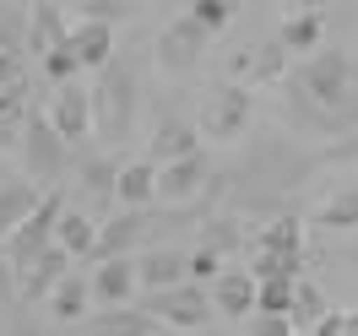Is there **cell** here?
<instances>
[{"label": "cell", "instance_id": "29", "mask_svg": "<svg viewBox=\"0 0 358 336\" xmlns=\"http://www.w3.org/2000/svg\"><path fill=\"white\" fill-rule=\"evenodd\" d=\"M27 109H33V103H27V71L0 76V125H6V119H22Z\"/></svg>", "mask_w": 358, "mask_h": 336}, {"label": "cell", "instance_id": "24", "mask_svg": "<svg viewBox=\"0 0 358 336\" xmlns=\"http://www.w3.org/2000/svg\"><path fill=\"white\" fill-rule=\"evenodd\" d=\"M136 228H141V212H120L109 223H98V244H92V261H120L131 249Z\"/></svg>", "mask_w": 358, "mask_h": 336}, {"label": "cell", "instance_id": "10", "mask_svg": "<svg viewBox=\"0 0 358 336\" xmlns=\"http://www.w3.org/2000/svg\"><path fill=\"white\" fill-rule=\"evenodd\" d=\"M288 71V54H282V44H250V49H239L234 60H228V82L234 87H266V82H277Z\"/></svg>", "mask_w": 358, "mask_h": 336}, {"label": "cell", "instance_id": "21", "mask_svg": "<svg viewBox=\"0 0 358 336\" xmlns=\"http://www.w3.org/2000/svg\"><path fill=\"white\" fill-rule=\"evenodd\" d=\"M44 309L55 314L60 326H76V320H87V314H92V288H87V277H82V271H71L66 282H60V288L44 298Z\"/></svg>", "mask_w": 358, "mask_h": 336}, {"label": "cell", "instance_id": "33", "mask_svg": "<svg viewBox=\"0 0 358 336\" xmlns=\"http://www.w3.org/2000/svg\"><path fill=\"white\" fill-rule=\"evenodd\" d=\"M38 66H44V76L55 82V87H71V82L82 76V71H76V60H71V49H55V54H44Z\"/></svg>", "mask_w": 358, "mask_h": 336}, {"label": "cell", "instance_id": "23", "mask_svg": "<svg viewBox=\"0 0 358 336\" xmlns=\"http://www.w3.org/2000/svg\"><path fill=\"white\" fill-rule=\"evenodd\" d=\"M310 223L315 228H331V233H353V228H358V184L331 190V196L310 212Z\"/></svg>", "mask_w": 358, "mask_h": 336}, {"label": "cell", "instance_id": "16", "mask_svg": "<svg viewBox=\"0 0 358 336\" xmlns=\"http://www.w3.org/2000/svg\"><path fill=\"white\" fill-rule=\"evenodd\" d=\"M320 38H326V17L320 11H310V6H288L282 11V27H277V44H282V54H320Z\"/></svg>", "mask_w": 358, "mask_h": 336}, {"label": "cell", "instance_id": "17", "mask_svg": "<svg viewBox=\"0 0 358 336\" xmlns=\"http://www.w3.org/2000/svg\"><path fill=\"white\" fill-rule=\"evenodd\" d=\"M22 157H27V174H33V180H49V174L60 168V141H55V131H49L44 109H27Z\"/></svg>", "mask_w": 358, "mask_h": 336}, {"label": "cell", "instance_id": "38", "mask_svg": "<svg viewBox=\"0 0 358 336\" xmlns=\"http://www.w3.org/2000/svg\"><path fill=\"white\" fill-rule=\"evenodd\" d=\"M11 71H22V60H17L11 49H0V76H11Z\"/></svg>", "mask_w": 358, "mask_h": 336}, {"label": "cell", "instance_id": "13", "mask_svg": "<svg viewBox=\"0 0 358 336\" xmlns=\"http://www.w3.org/2000/svg\"><path fill=\"white\" fill-rule=\"evenodd\" d=\"M66 49H71V60H76V71H98L103 76L114 66V27L109 22H71Z\"/></svg>", "mask_w": 358, "mask_h": 336}, {"label": "cell", "instance_id": "22", "mask_svg": "<svg viewBox=\"0 0 358 336\" xmlns=\"http://www.w3.org/2000/svg\"><path fill=\"white\" fill-rule=\"evenodd\" d=\"M92 244H98V217L66 206V212H60V228H55V249H66L71 261H82V255H92Z\"/></svg>", "mask_w": 358, "mask_h": 336}, {"label": "cell", "instance_id": "3", "mask_svg": "<svg viewBox=\"0 0 358 336\" xmlns=\"http://www.w3.org/2000/svg\"><path fill=\"white\" fill-rule=\"evenodd\" d=\"M66 206H71V201L60 196V190L38 196V206L27 212V223L17 228V233H11L6 244H0V261H6L11 271H22L33 255H44V249L55 244V228H60V212H66Z\"/></svg>", "mask_w": 358, "mask_h": 336}, {"label": "cell", "instance_id": "40", "mask_svg": "<svg viewBox=\"0 0 358 336\" xmlns=\"http://www.w3.org/2000/svg\"><path fill=\"white\" fill-rule=\"evenodd\" d=\"M0 49H11V44H6V33H0Z\"/></svg>", "mask_w": 358, "mask_h": 336}, {"label": "cell", "instance_id": "12", "mask_svg": "<svg viewBox=\"0 0 358 336\" xmlns=\"http://www.w3.org/2000/svg\"><path fill=\"white\" fill-rule=\"evenodd\" d=\"M114 201H120V212H147V206H157V163L152 157H125V163H120Z\"/></svg>", "mask_w": 358, "mask_h": 336}, {"label": "cell", "instance_id": "35", "mask_svg": "<svg viewBox=\"0 0 358 336\" xmlns=\"http://www.w3.org/2000/svg\"><path fill=\"white\" fill-rule=\"evenodd\" d=\"M114 174H120V163H92L82 180H87L92 196H114Z\"/></svg>", "mask_w": 358, "mask_h": 336}, {"label": "cell", "instance_id": "20", "mask_svg": "<svg viewBox=\"0 0 358 336\" xmlns=\"http://www.w3.org/2000/svg\"><path fill=\"white\" fill-rule=\"evenodd\" d=\"M82 336H157V320L147 309H98L82 320Z\"/></svg>", "mask_w": 358, "mask_h": 336}, {"label": "cell", "instance_id": "7", "mask_svg": "<svg viewBox=\"0 0 358 336\" xmlns=\"http://www.w3.org/2000/svg\"><path fill=\"white\" fill-rule=\"evenodd\" d=\"M212 180V163L206 152L179 157V163H157V206H190Z\"/></svg>", "mask_w": 358, "mask_h": 336}, {"label": "cell", "instance_id": "25", "mask_svg": "<svg viewBox=\"0 0 358 336\" xmlns=\"http://www.w3.org/2000/svg\"><path fill=\"white\" fill-rule=\"evenodd\" d=\"M33 206H38V184L22 180V184H6V190H0V244L27 223V212H33Z\"/></svg>", "mask_w": 358, "mask_h": 336}, {"label": "cell", "instance_id": "27", "mask_svg": "<svg viewBox=\"0 0 358 336\" xmlns=\"http://www.w3.org/2000/svg\"><path fill=\"white\" fill-rule=\"evenodd\" d=\"M326 314H331V304H326V293L315 288V282H299V288H293V331H304L310 336L315 326H320V320H326Z\"/></svg>", "mask_w": 358, "mask_h": 336}, {"label": "cell", "instance_id": "4", "mask_svg": "<svg viewBox=\"0 0 358 336\" xmlns=\"http://www.w3.org/2000/svg\"><path fill=\"white\" fill-rule=\"evenodd\" d=\"M299 82H304V98H315L320 109H336V103L353 98V60L342 49H320V54L304 60Z\"/></svg>", "mask_w": 358, "mask_h": 336}, {"label": "cell", "instance_id": "37", "mask_svg": "<svg viewBox=\"0 0 358 336\" xmlns=\"http://www.w3.org/2000/svg\"><path fill=\"white\" fill-rule=\"evenodd\" d=\"M11 293H17V271H11V266H6V261H0V304H6Z\"/></svg>", "mask_w": 358, "mask_h": 336}, {"label": "cell", "instance_id": "11", "mask_svg": "<svg viewBox=\"0 0 358 336\" xmlns=\"http://www.w3.org/2000/svg\"><path fill=\"white\" fill-rule=\"evenodd\" d=\"M92 304L98 309H131L136 304V261L120 255V261H98V271L87 277Z\"/></svg>", "mask_w": 358, "mask_h": 336}, {"label": "cell", "instance_id": "9", "mask_svg": "<svg viewBox=\"0 0 358 336\" xmlns=\"http://www.w3.org/2000/svg\"><path fill=\"white\" fill-rule=\"evenodd\" d=\"M131 261H136V293H147V298L174 293V288L190 282V266H185L179 249H141V255H131Z\"/></svg>", "mask_w": 358, "mask_h": 336}, {"label": "cell", "instance_id": "1", "mask_svg": "<svg viewBox=\"0 0 358 336\" xmlns=\"http://www.w3.org/2000/svg\"><path fill=\"white\" fill-rule=\"evenodd\" d=\"M131 125H136V76L109 66L92 82V131L103 141H125Z\"/></svg>", "mask_w": 358, "mask_h": 336}, {"label": "cell", "instance_id": "28", "mask_svg": "<svg viewBox=\"0 0 358 336\" xmlns=\"http://www.w3.org/2000/svg\"><path fill=\"white\" fill-rule=\"evenodd\" d=\"M234 11H239V6H228V0H190V6H185V17L201 27L206 38H212V33H223V27L234 22Z\"/></svg>", "mask_w": 358, "mask_h": 336}, {"label": "cell", "instance_id": "41", "mask_svg": "<svg viewBox=\"0 0 358 336\" xmlns=\"http://www.w3.org/2000/svg\"><path fill=\"white\" fill-rule=\"evenodd\" d=\"M157 336H169V331H157Z\"/></svg>", "mask_w": 358, "mask_h": 336}, {"label": "cell", "instance_id": "2", "mask_svg": "<svg viewBox=\"0 0 358 336\" xmlns=\"http://www.w3.org/2000/svg\"><path fill=\"white\" fill-rule=\"evenodd\" d=\"M255 119V92L234 87V82H217V87L201 98V114H196V136L201 141H239Z\"/></svg>", "mask_w": 358, "mask_h": 336}, {"label": "cell", "instance_id": "14", "mask_svg": "<svg viewBox=\"0 0 358 336\" xmlns=\"http://www.w3.org/2000/svg\"><path fill=\"white\" fill-rule=\"evenodd\" d=\"M66 277H71V255L49 244L44 255H33V261H27V266L17 271V293H22V298H38V304H44V298H49L55 288H60Z\"/></svg>", "mask_w": 358, "mask_h": 336}, {"label": "cell", "instance_id": "34", "mask_svg": "<svg viewBox=\"0 0 358 336\" xmlns=\"http://www.w3.org/2000/svg\"><path fill=\"white\" fill-rule=\"evenodd\" d=\"M245 326H250L245 336H299V331H293V320H282V314H250Z\"/></svg>", "mask_w": 358, "mask_h": 336}, {"label": "cell", "instance_id": "32", "mask_svg": "<svg viewBox=\"0 0 358 336\" xmlns=\"http://www.w3.org/2000/svg\"><path fill=\"white\" fill-rule=\"evenodd\" d=\"M66 11H76L71 22H109V27H114L125 11H131V6H120V0H82V6H66Z\"/></svg>", "mask_w": 358, "mask_h": 336}, {"label": "cell", "instance_id": "31", "mask_svg": "<svg viewBox=\"0 0 358 336\" xmlns=\"http://www.w3.org/2000/svg\"><path fill=\"white\" fill-rule=\"evenodd\" d=\"M185 266H190V282L201 288V282H217V277H223V255H217L212 244H201V249L185 255Z\"/></svg>", "mask_w": 358, "mask_h": 336}, {"label": "cell", "instance_id": "18", "mask_svg": "<svg viewBox=\"0 0 358 336\" xmlns=\"http://www.w3.org/2000/svg\"><path fill=\"white\" fill-rule=\"evenodd\" d=\"M212 309L223 314V320H250L255 314V277L250 271H234V266H223V277L212 282Z\"/></svg>", "mask_w": 358, "mask_h": 336}, {"label": "cell", "instance_id": "5", "mask_svg": "<svg viewBox=\"0 0 358 336\" xmlns=\"http://www.w3.org/2000/svg\"><path fill=\"white\" fill-rule=\"evenodd\" d=\"M141 309L157 320V331H201L206 314H212V298H206V288H196V282H185V288L174 293H157V298H147Z\"/></svg>", "mask_w": 358, "mask_h": 336}, {"label": "cell", "instance_id": "39", "mask_svg": "<svg viewBox=\"0 0 358 336\" xmlns=\"http://www.w3.org/2000/svg\"><path fill=\"white\" fill-rule=\"evenodd\" d=\"M348 336H358V314H348Z\"/></svg>", "mask_w": 358, "mask_h": 336}, {"label": "cell", "instance_id": "19", "mask_svg": "<svg viewBox=\"0 0 358 336\" xmlns=\"http://www.w3.org/2000/svg\"><path fill=\"white\" fill-rule=\"evenodd\" d=\"M196 152H201V136L190 119H157L152 147H147L152 163H179V157H196Z\"/></svg>", "mask_w": 358, "mask_h": 336}, {"label": "cell", "instance_id": "36", "mask_svg": "<svg viewBox=\"0 0 358 336\" xmlns=\"http://www.w3.org/2000/svg\"><path fill=\"white\" fill-rule=\"evenodd\" d=\"M310 336H348V314H336V309H331V314H326V320H320Z\"/></svg>", "mask_w": 358, "mask_h": 336}, {"label": "cell", "instance_id": "6", "mask_svg": "<svg viewBox=\"0 0 358 336\" xmlns=\"http://www.w3.org/2000/svg\"><path fill=\"white\" fill-rule=\"evenodd\" d=\"M206 44H212V38H206L201 27H196L185 11H179L174 22L157 33V71H163V76H190V71L201 66Z\"/></svg>", "mask_w": 358, "mask_h": 336}, {"label": "cell", "instance_id": "26", "mask_svg": "<svg viewBox=\"0 0 358 336\" xmlns=\"http://www.w3.org/2000/svg\"><path fill=\"white\" fill-rule=\"evenodd\" d=\"M255 249H266V255H304V223L299 217H271L261 228Z\"/></svg>", "mask_w": 358, "mask_h": 336}, {"label": "cell", "instance_id": "8", "mask_svg": "<svg viewBox=\"0 0 358 336\" xmlns=\"http://www.w3.org/2000/svg\"><path fill=\"white\" fill-rule=\"evenodd\" d=\"M44 119H49V131H55V141H60V147L82 141V136L92 131V92L76 87V82H71V87H55Z\"/></svg>", "mask_w": 358, "mask_h": 336}, {"label": "cell", "instance_id": "15", "mask_svg": "<svg viewBox=\"0 0 358 336\" xmlns=\"http://www.w3.org/2000/svg\"><path fill=\"white\" fill-rule=\"evenodd\" d=\"M71 38V11L66 6H49V0H38V6H27V49L44 60V54H55V49H66Z\"/></svg>", "mask_w": 358, "mask_h": 336}, {"label": "cell", "instance_id": "30", "mask_svg": "<svg viewBox=\"0 0 358 336\" xmlns=\"http://www.w3.org/2000/svg\"><path fill=\"white\" fill-rule=\"evenodd\" d=\"M293 288L299 282H255V314H293Z\"/></svg>", "mask_w": 358, "mask_h": 336}]
</instances>
